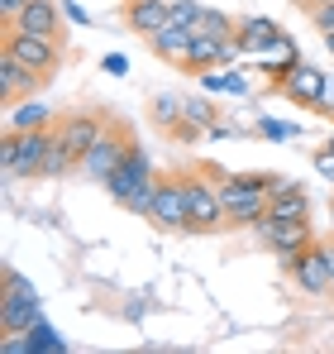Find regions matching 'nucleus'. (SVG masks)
Segmentation results:
<instances>
[{
	"label": "nucleus",
	"instance_id": "c756f323",
	"mask_svg": "<svg viewBox=\"0 0 334 354\" xmlns=\"http://www.w3.org/2000/svg\"><path fill=\"white\" fill-rule=\"evenodd\" d=\"M201 10H206V5H196V0H172V24L196 29V24H201Z\"/></svg>",
	"mask_w": 334,
	"mask_h": 354
},
{
	"label": "nucleus",
	"instance_id": "f704fd0d",
	"mask_svg": "<svg viewBox=\"0 0 334 354\" xmlns=\"http://www.w3.org/2000/svg\"><path fill=\"white\" fill-rule=\"evenodd\" d=\"M62 19H72V24H81V29L91 24V15H86V10H81L77 0H62Z\"/></svg>",
	"mask_w": 334,
	"mask_h": 354
},
{
	"label": "nucleus",
	"instance_id": "c85d7f7f",
	"mask_svg": "<svg viewBox=\"0 0 334 354\" xmlns=\"http://www.w3.org/2000/svg\"><path fill=\"white\" fill-rule=\"evenodd\" d=\"M301 134V124H291V120H258V139H273V144H282V139H296Z\"/></svg>",
	"mask_w": 334,
	"mask_h": 354
},
{
	"label": "nucleus",
	"instance_id": "423d86ee",
	"mask_svg": "<svg viewBox=\"0 0 334 354\" xmlns=\"http://www.w3.org/2000/svg\"><path fill=\"white\" fill-rule=\"evenodd\" d=\"M129 149H134V134H129L119 120H110V124H106V134H101V139L86 149V158H81V173L91 177V182H106V177H110L115 168L129 158Z\"/></svg>",
	"mask_w": 334,
	"mask_h": 354
},
{
	"label": "nucleus",
	"instance_id": "b1692460",
	"mask_svg": "<svg viewBox=\"0 0 334 354\" xmlns=\"http://www.w3.org/2000/svg\"><path fill=\"white\" fill-rule=\"evenodd\" d=\"M72 168H81L77 163V153L62 144V139H53V149H48V163H43V182H57V177H72Z\"/></svg>",
	"mask_w": 334,
	"mask_h": 354
},
{
	"label": "nucleus",
	"instance_id": "7ed1b4c3",
	"mask_svg": "<svg viewBox=\"0 0 334 354\" xmlns=\"http://www.w3.org/2000/svg\"><path fill=\"white\" fill-rule=\"evenodd\" d=\"M253 239L263 244V249H273L282 259V268L301 254V249H311L315 244V230H311V221H282V216H263V221H253Z\"/></svg>",
	"mask_w": 334,
	"mask_h": 354
},
{
	"label": "nucleus",
	"instance_id": "0eeeda50",
	"mask_svg": "<svg viewBox=\"0 0 334 354\" xmlns=\"http://www.w3.org/2000/svg\"><path fill=\"white\" fill-rule=\"evenodd\" d=\"M10 58H19L29 72H43L53 82L57 62H62V44L57 39H43V34H24V29H5V44H0Z\"/></svg>",
	"mask_w": 334,
	"mask_h": 354
},
{
	"label": "nucleus",
	"instance_id": "393cba45",
	"mask_svg": "<svg viewBox=\"0 0 334 354\" xmlns=\"http://www.w3.org/2000/svg\"><path fill=\"white\" fill-rule=\"evenodd\" d=\"M148 115H153V124H158L163 134H172V129L181 124V96H158V101L148 106Z\"/></svg>",
	"mask_w": 334,
	"mask_h": 354
},
{
	"label": "nucleus",
	"instance_id": "2eb2a0df",
	"mask_svg": "<svg viewBox=\"0 0 334 354\" xmlns=\"http://www.w3.org/2000/svg\"><path fill=\"white\" fill-rule=\"evenodd\" d=\"M57 139V124L48 129H19V153H14V177H43L48 149Z\"/></svg>",
	"mask_w": 334,
	"mask_h": 354
},
{
	"label": "nucleus",
	"instance_id": "412c9836",
	"mask_svg": "<svg viewBox=\"0 0 334 354\" xmlns=\"http://www.w3.org/2000/svg\"><path fill=\"white\" fill-rule=\"evenodd\" d=\"M296 62H301V48H296V39H291V34H282L277 44L268 48V53H258V67H263L273 82H282V77H286Z\"/></svg>",
	"mask_w": 334,
	"mask_h": 354
},
{
	"label": "nucleus",
	"instance_id": "aec40b11",
	"mask_svg": "<svg viewBox=\"0 0 334 354\" xmlns=\"http://www.w3.org/2000/svg\"><path fill=\"white\" fill-rule=\"evenodd\" d=\"M48 124H57L53 106H43V101H34V96L14 101L10 115H5V129H48Z\"/></svg>",
	"mask_w": 334,
	"mask_h": 354
},
{
	"label": "nucleus",
	"instance_id": "ddd939ff",
	"mask_svg": "<svg viewBox=\"0 0 334 354\" xmlns=\"http://www.w3.org/2000/svg\"><path fill=\"white\" fill-rule=\"evenodd\" d=\"M268 211L282 216V221H311V196H306L301 182L273 173L268 177Z\"/></svg>",
	"mask_w": 334,
	"mask_h": 354
},
{
	"label": "nucleus",
	"instance_id": "a19ab883",
	"mask_svg": "<svg viewBox=\"0 0 334 354\" xmlns=\"http://www.w3.org/2000/svg\"><path fill=\"white\" fill-rule=\"evenodd\" d=\"M325 115H330V120H334V106H330V111H325Z\"/></svg>",
	"mask_w": 334,
	"mask_h": 354
},
{
	"label": "nucleus",
	"instance_id": "9d476101",
	"mask_svg": "<svg viewBox=\"0 0 334 354\" xmlns=\"http://www.w3.org/2000/svg\"><path fill=\"white\" fill-rule=\"evenodd\" d=\"M153 177H158V173H153V158H148V149H144V144H134V149H129V158H124V163H119V168H115V173L106 177L101 187L110 192V201L119 206L129 192H139V187H144V182H153Z\"/></svg>",
	"mask_w": 334,
	"mask_h": 354
},
{
	"label": "nucleus",
	"instance_id": "4c0bfd02",
	"mask_svg": "<svg viewBox=\"0 0 334 354\" xmlns=\"http://www.w3.org/2000/svg\"><path fill=\"white\" fill-rule=\"evenodd\" d=\"M325 53H330V58H334V29H330V34H325Z\"/></svg>",
	"mask_w": 334,
	"mask_h": 354
},
{
	"label": "nucleus",
	"instance_id": "9b49d317",
	"mask_svg": "<svg viewBox=\"0 0 334 354\" xmlns=\"http://www.w3.org/2000/svg\"><path fill=\"white\" fill-rule=\"evenodd\" d=\"M106 124H110V120L101 115V111H77V115H62V120H57V139H62V144L77 153V163H81V158H86V149L106 134Z\"/></svg>",
	"mask_w": 334,
	"mask_h": 354
},
{
	"label": "nucleus",
	"instance_id": "c9c22d12",
	"mask_svg": "<svg viewBox=\"0 0 334 354\" xmlns=\"http://www.w3.org/2000/svg\"><path fill=\"white\" fill-rule=\"evenodd\" d=\"M24 5H29V0H0V24L10 29V24L19 19V10H24Z\"/></svg>",
	"mask_w": 334,
	"mask_h": 354
},
{
	"label": "nucleus",
	"instance_id": "39448f33",
	"mask_svg": "<svg viewBox=\"0 0 334 354\" xmlns=\"http://www.w3.org/2000/svg\"><path fill=\"white\" fill-rule=\"evenodd\" d=\"M220 206H224V230H253V221L268 216V187H244V182H234L224 173Z\"/></svg>",
	"mask_w": 334,
	"mask_h": 354
},
{
	"label": "nucleus",
	"instance_id": "6ab92c4d",
	"mask_svg": "<svg viewBox=\"0 0 334 354\" xmlns=\"http://www.w3.org/2000/svg\"><path fill=\"white\" fill-rule=\"evenodd\" d=\"M191 39H196V29H181V24H167V29H158L153 39H148V53L163 62H186V53H191Z\"/></svg>",
	"mask_w": 334,
	"mask_h": 354
},
{
	"label": "nucleus",
	"instance_id": "f257e3e1",
	"mask_svg": "<svg viewBox=\"0 0 334 354\" xmlns=\"http://www.w3.org/2000/svg\"><path fill=\"white\" fill-rule=\"evenodd\" d=\"M39 321H43V297H39V288L14 263H5L0 268V330L5 335H24Z\"/></svg>",
	"mask_w": 334,
	"mask_h": 354
},
{
	"label": "nucleus",
	"instance_id": "6e6552de",
	"mask_svg": "<svg viewBox=\"0 0 334 354\" xmlns=\"http://www.w3.org/2000/svg\"><path fill=\"white\" fill-rule=\"evenodd\" d=\"M148 221L158 230H167V235H186V177L181 173L158 177V196H153Z\"/></svg>",
	"mask_w": 334,
	"mask_h": 354
},
{
	"label": "nucleus",
	"instance_id": "dca6fc26",
	"mask_svg": "<svg viewBox=\"0 0 334 354\" xmlns=\"http://www.w3.org/2000/svg\"><path fill=\"white\" fill-rule=\"evenodd\" d=\"M286 29H277V19H268V15H248V19H234V44H239V53L244 58H258V53H268L273 44H277Z\"/></svg>",
	"mask_w": 334,
	"mask_h": 354
},
{
	"label": "nucleus",
	"instance_id": "20e7f679",
	"mask_svg": "<svg viewBox=\"0 0 334 354\" xmlns=\"http://www.w3.org/2000/svg\"><path fill=\"white\" fill-rule=\"evenodd\" d=\"M286 278L301 297H334V268H330V244H311L286 263Z\"/></svg>",
	"mask_w": 334,
	"mask_h": 354
},
{
	"label": "nucleus",
	"instance_id": "f3484780",
	"mask_svg": "<svg viewBox=\"0 0 334 354\" xmlns=\"http://www.w3.org/2000/svg\"><path fill=\"white\" fill-rule=\"evenodd\" d=\"M167 24H172V0H124V29H134L139 39H153Z\"/></svg>",
	"mask_w": 334,
	"mask_h": 354
},
{
	"label": "nucleus",
	"instance_id": "c03bdc74",
	"mask_svg": "<svg viewBox=\"0 0 334 354\" xmlns=\"http://www.w3.org/2000/svg\"><path fill=\"white\" fill-rule=\"evenodd\" d=\"M119 5H124V0H119Z\"/></svg>",
	"mask_w": 334,
	"mask_h": 354
},
{
	"label": "nucleus",
	"instance_id": "4468645a",
	"mask_svg": "<svg viewBox=\"0 0 334 354\" xmlns=\"http://www.w3.org/2000/svg\"><path fill=\"white\" fill-rule=\"evenodd\" d=\"M43 82H48L43 72H29V67H24L19 58H10V53L0 48V106H5V111H10L14 101L34 96V91H39Z\"/></svg>",
	"mask_w": 334,
	"mask_h": 354
},
{
	"label": "nucleus",
	"instance_id": "7c9ffc66",
	"mask_svg": "<svg viewBox=\"0 0 334 354\" xmlns=\"http://www.w3.org/2000/svg\"><path fill=\"white\" fill-rule=\"evenodd\" d=\"M311 163H315V173L325 177V182H334V144H320V149L311 153Z\"/></svg>",
	"mask_w": 334,
	"mask_h": 354
},
{
	"label": "nucleus",
	"instance_id": "f03ea898",
	"mask_svg": "<svg viewBox=\"0 0 334 354\" xmlns=\"http://www.w3.org/2000/svg\"><path fill=\"white\" fill-rule=\"evenodd\" d=\"M181 177H186V235H215V230H224L220 182H206V173H181Z\"/></svg>",
	"mask_w": 334,
	"mask_h": 354
},
{
	"label": "nucleus",
	"instance_id": "37998d69",
	"mask_svg": "<svg viewBox=\"0 0 334 354\" xmlns=\"http://www.w3.org/2000/svg\"><path fill=\"white\" fill-rule=\"evenodd\" d=\"M291 5H301V0H291Z\"/></svg>",
	"mask_w": 334,
	"mask_h": 354
},
{
	"label": "nucleus",
	"instance_id": "a211bd4d",
	"mask_svg": "<svg viewBox=\"0 0 334 354\" xmlns=\"http://www.w3.org/2000/svg\"><path fill=\"white\" fill-rule=\"evenodd\" d=\"M10 29H24V34H43V39H57V34H62V5H57V0H29Z\"/></svg>",
	"mask_w": 334,
	"mask_h": 354
},
{
	"label": "nucleus",
	"instance_id": "473e14b6",
	"mask_svg": "<svg viewBox=\"0 0 334 354\" xmlns=\"http://www.w3.org/2000/svg\"><path fill=\"white\" fill-rule=\"evenodd\" d=\"M201 134H206V129H201V124H191V120L181 115V124H177V129H172V134H167V139H172V144H196V139H201Z\"/></svg>",
	"mask_w": 334,
	"mask_h": 354
},
{
	"label": "nucleus",
	"instance_id": "4be33fe9",
	"mask_svg": "<svg viewBox=\"0 0 334 354\" xmlns=\"http://www.w3.org/2000/svg\"><path fill=\"white\" fill-rule=\"evenodd\" d=\"M201 91H210V96H248V77L244 72H215V67H206L201 72Z\"/></svg>",
	"mask_w": 334,
	"mask_h": 354
},
{
	"label": "nucleus",
	"instance_id": "2f4dec72",
	"mask_svg": "<svg viewBox=\"0 0 334 354\" xmlns=\"http://www.w3.org/2000/svg\"><path fill=\"white\" fill-rule=\"evenodd\" d=\"M306 15H311V24H315L320 34H330V29H334V0H325V5H311Z\"/></svg>",
	"mask_w": 334,
	"mask_h": 354
},
{
	"label": "nucleus",
	"instance_id": "e433bc0d",
	"mask_svg": "<svg viewBox=\"0 0 334 354\" xmlns=\"http://www.w3.org/2000/svg\"><path fill=\"white\" fill-rule=\"evenodd\" d=\"M206 134H210V139H224V144H229V139H234V129H229V124H224V120H215V124H210V129H206Z\"/></svg>",
	"mask_w": 334,
	"mask_h": 354
},
{
	"label": "nucleus",
	"instance_id": "72a5a7b5",
	"mask_svg": "<svg viewBox=\"0 0 334 354\" xmlns=\"http://www.w3.org/2000/svg\"><path fill=\"white\" fill-rule=\"evenodd\" d=\"M101 72H106V77H129V58H124V53H106V58H101Z\"/></svg>",
	"mask_w": 334,
	"mask_h": 354
},
{
	"label": "nucleus",
	"instance_id": "cd10ccee",
	"mask_svg": "<svg viewBox=\"0 0 334 354\" xmlns=\"http://www.w3.org/2000/svg\"><path fill=\"white\" fill-rule=\"evenodd\" d=\"M153 196H158V177H153V182H144L139 192H129L119 206H124L129 216H148V211H153Z\"/></svg>",
	"mask_w": 334,
	"mask_h": 354
},
{
	"label": "nucleus",
	"instance_id": "ea45409f",
	"mask_svg": "<svg viewBox=\"0 0 334 354\" xmlns=\"http://www.w3.org/2000/svg\"><path fill=\"white\" fill-rule=\"evenodd\" d=\"M330 268H334V239H330Z\"/></svg>",
	"mask_w": 334,
	"mask_h": 354
},
{
	"label": "nucleus",
	"instance_id": "79ce46f5",
	"mask_svg": "<svg viewBox=\"0 0 334 354\" xmlns=\"http://www.w3.org/2000/svg\"><path fill=\"white\" fill-rule=\"evenodd\" d=\"M325 144H334V134H330V139H325Z\"/></svg>",
	"mask_w": 334,
	"mask_h": 354
},
{
	"label": "nucleus",
	"instance_id": "a878e982",
	"mask_svg": "<svg viewBox=\"0 0 334 354\" xmlns=\"http://www.w3.org/2000/svg\"><path fill=\"white\" fill-rule=\"evenodd\" d=\"M181 115L191 120V124H201V129H210V124L220 120V106H210V91H206V96H191V101H181Z\"/></svg>",
	"mask_w": 334,
	"mask_h": 354
},
{
	"label": "nucleus",
	"instance_id": "bb28decb",
	"mask_svg": "<svg viewBox=\"0 0 334 354\" xmlns=\"http://www.w3.org/2000/svg\"><path fill=\"white\" fill-rule=\"evenodd\" d=\"M196 34H215V39H234V19L224 15V10H201V24H196Z\"/></svg>",
	"mask_w": 334,
	"mask_h": 354
},
{
	"label": "nucleus",
	"instance_id": "1a4fd4ad",
	"mask_svg": "<svg viewBox=\"0 0 334 354\" xmlns=\"http://www.w3.org/2000/svg\"><path fill=\"white\" fill-rule=\"evenodd\" d=\"M325 82H330V72L325 67H311V62L301 58L286 77L277 82V91L291 101V106H306V111H315L320 101H325Z\"/></svg>",
	"mask_w": 334,
	"mask_h": 354
},
{
	"label": "nucleus",
	"instance_id": "58836bf2",
	"mask_svg": "<svg viewBox=\"0 0 334 354\" xmlns=\"http://www.w3.org/2000/svg\"><path fill=\"white\" fill-rule=\"evenodd\" d=\"M301 5H306V10H311V5H325V0H301Z\"/></svg>",
	"mask_w": 334,
	"mask_h": 354
},
{
	"label": "nucleus",
	"instance_id": "f8f14e48",
	"mask_svg": "<svg viewBox=\"0 0 334 354\" xmlns=\"http://www.w3.org/2000/svg\"><path fill=\"white\" fill-rule=\"evenodd\" d=\"M239 58H244V53H239V44H234V39L196 34V39H191V53H186V62H181V67H186L191 77H201L206 67H234Z\"/></svg>",
	"mask_w": 334,
	"mask_h": 354
},
{
	"label": "nucleus",
	"instance_id": "5701e85b",
	"mask_svg": "<svg viewBox=\"0 0 334 354\" xmlns=\"http://www.w3.org/2000/svg\"><path fill=\"white\" fill-rule=\"evenodd\" d=\"M24 354H67V340L57 335L48 321H39L34 330H24Z\"/></svg>",
	"mask_w": 334,
	"mask_h": 354
}]
</instances>
